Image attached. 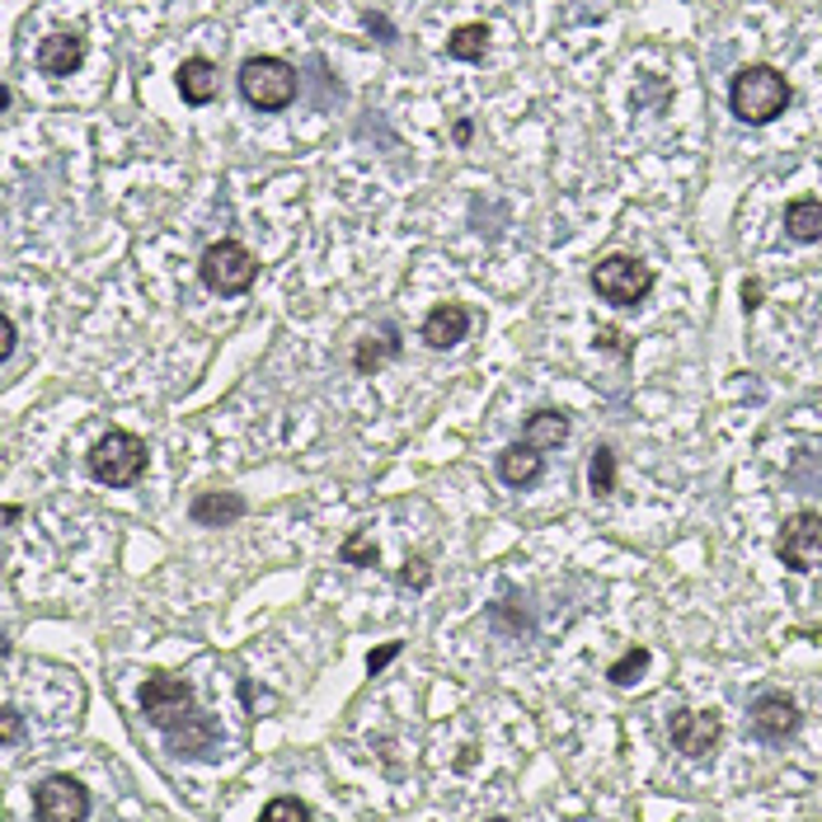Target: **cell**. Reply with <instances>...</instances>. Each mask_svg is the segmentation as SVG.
Wrapping results in <instances>:
<instances>
[{"label": "cell", "mask_w": 822, "mask_h": 822, "mask_svg": "<svg viewBox=\"0 0 822 822\" xmlns=\"http://www.w3.org/2000/svg\"><path fill=\"white\" fill-rule=\"evenodd\" d=\"M540 470H546V451H536L527 443H513V447L498 451V479L513 485V489H531L540 479Z\"/></svg>", "instance_id": "13"}, {"label": "cell", "mask_w": 822, "mask_h": 822, "mask_svg": "<svg viewBox=\"0 0 822 822\" xmlns=\"http://www.w3.org/2000/svg\"><path fill=\"white\" fill-rule=\"evenodd\" d=\"M565 437H569V418L559 409H536L527 418V428H522V443L536 447V451H550V447L565 443Z\"/></svg>", "instance_id": "16"}, {"label": "cell", "mask_w": 822, "mask_h": 822, "mask_svg": "<svg viewBox=\"0 0 822 822\" xmlns=\"http://www.w3.org/2000/svg\"><path fill=\"white\" fill-rule=\"evenodd\" d=\"M142 714L170 738V748L179 757H193V761L216 757V724H212V714L193 706V681L170 677V672L146 677L142 681Z\"/></svg>", "instance_id": "1"}, {"label": "cell", "mask_w": 822, "mask_h": 822, "mask_svg": "<svg viewBox=\"0 0 822 822\" xmlns=\"http://www.w3.org/2000/svg\"><path fill=\"white\" fill-rule=\"evenodd\" d=\"M85 62V38L80 33H52L38 43V71L43 75H71Z\"/></svg>", "instance_id": "14"}, {"label": "cell", "mask_w": 822, "mask_h": 822, "mask_svg": "<svg viewBox=\"0 0 822 822\" xmlns=\"http://www.w3.org/2000/svg\"><path fill=\"white\" fill-rule=\"evenodd\" d=\"M592 292L611 306H639L653 292V268L635 254H607L592 268Z\"/></svg>", "instance_id": "5"}, {"label": "cell", "mask_w": 822, "mask_h": 822, "mask_svg": "<svg viewBox=\"0 0 822 822\" xmlns=\"http://www.w3.org/2000/svg\"><path fill=\"white\" fill-rule=\"evenodd\" d=\"M785 231H790V240H799V245L822 240V203L818 197H794V203L785 207Z\"/></svg>", "instance_id": "17"}, {"label": "cell", "mask_w": 822, "mask_h": 822, "mask_svg": "<svg viewBox=\"0 0 822 822\" xmlns=\"http://www.w3.org/2000/svg\"><path fill=\"white\" fill-rule=\"evenodd\" d=\"M790 104V80L775 67H743L729 85V109L752 128H767Z\"/></svg>", "instance_id": "2"}, {"label": "cell", "mask_w": 822, "mask_h": 822, "mask_svg": "<svg viewBox=\"0 0 822 822\" xmlns=\"http://www.w3.org/2000/svg\"><path fill=\"white\" fill-rule=\"evenodd\" d=\"M451 136H456V146H466V142H470V123H456Z\"/></svg>", "instance_id": "29"}, {"label": "cell", "mask_w": 822, "mask_h": 822, "mask_svg": "<svg viewBox=\"0 0 822 822\" xmlns=\"http://www.w3.org/2000/svg\"><path fill=\"white\" fill-rule=\"evenodd\" d=\"M33 813L43 822H80L90 818V790L75 775H48L33 790Z\"/></svg>", "instance_id": "9"}, {"label": "cell", "mask_w": 822, "mask_h": 822, "mask_svg": "<svg viewBox=\"0 0 822 822\" xmlns=\"http://www.w3.org/2000/svg\"><path fill=\"white\" fill-rule=\"evenodd\" d=\"M197 277H203L212 292L240 296V292L254 287L258 258H254L245 245H240V240H216V245H207V254L197 258Z\"/></svg>", "instance_id": "4"}, {"label": "cell", "mask_w": 822, "mask_h": 822, "mask_svg": "<svg viewBox=\"0 0 822 822\" xmlns=\"http://www.w3.org/2000/svg\"><path fill=\"white\" fill-rule=\"evenodd\" d=\"M179 94H184V104H212L216 99V67L207 57H189L184 67H179Z\"/></svg>", "instance_id": "15"}, {"label": "cell", "mask_w": 822, "mask_h": 822, "mask_svg": "<svg viewBox=\"0 0 822 822\" xmlns=\"http://www.w3.org/2000/svg\"><path fill=\"white\" fill-rule=\"evenodd\" d=\"M748 719H752V733L761 738V743H785V738L799 729V706L785 691H761L748 706Z\"/></svg>", "instance_id": "10"}, {"label": "cell", "mask_w": 822, "mask_h": 822, "mask_svg": "<svg viewBox=\"0 0 822 822\" xmlns=\"http://www.w3.org/2000/svg\"><path fill=\"white\" fill-rule=\"evenodd\" d=\"M775 555L790 574H813L822 565V513H794L775 536Z\"/></svg>", "instance_id": "7"}, {"label": "cell", "mask_w": 822, "mask_h": 822, "mask_svg": "<svg viewBox=\"0 0 822 822\" xmlns=\"http://www.w3.org/2000/svg\"><path fill=\"white\" fill-rule=\"evenodd\" d=\"M485 48H489V29L485 24H460L447 38V57H456V62H479Z\"/></svg>", "instance_id": "19"}, {"label": "cell", "mask_w": 822, "mask_h": 822, "mask_svg": "<svg viewBox=\"0 0 822 822\" xmlns=\"http://www.w3.org/2000/svg\"><path fill=\"white\" fill-rule=\"evenodd\" d=\"M395 353H399V338H395V329H386V338H363V344H357V353H353V367L363 372V376H372V372H380V367H386Z\"/></svg>", "instance_id": "18"}, {"label": "cell", "mask_w": 822, "mask_h": 822, "mask_svg": "<svg viewBox=\"0 0 822 822\" xmlns=\"http://www.w3.org/2000/svg\"><path fill=\"white\" fill-rule=\"evenodd\" d=\"M428 565H424V559H414V569H399V583H414V588H428Z\"/></svg>", "instance_id": "27"}, {"label": "cell", "mask_w": 822, "mask_h": 822, "mask_svg": "<svg viewBox=\"0 0 822 822\" xmlns=\"http://www.w3.org/2000/svg\"><path fill=\"white\" fill-rule=\"evenodd\" d=\"M399 653H405V645H399V639H386V645H376V649L367 653V672H372V677H380V672H386V668L395 663Z\"/></svg>", "instance_id": "24"}, {"label": "cell", "mask_w": 822, "mask_h": 822, "mask_svg": "<svg viewBox=\"0 0 822 822\" xmlns=\"http://www.w3.org/2000/svg\"><path fill=\"white\" fill-rule=\"evenodd\" d=\"M424 344L428 348H456L460 338L470 334V306H460V301H443V306H433L428 319H424Z\"/></svg>", "instance_id": "11"}, {"label": "cell", "mask_w": 822, "mask_h": 822, "mask_svg": "<svg viewBox=\"0 0 822 822\" xmlns=\"http://www.w3.org/2000/svg\"><path fill=\"white\" fill-rule=\"evenodd\" d=\"M14 344H19V329H14V319L6 315V319H0V357H14Z\"/></svg>", "instance_id": "26"}, {"label": "cell", "mask_w": 822, "mask_h": 822, "mask_svg": "<svg viewBox=\"0 0 822 822\" xmlns=\"http://www.w3.org/2000/svg\"><path fill=\"white\" fill-rule=\"evenodd\" d=\"M245 508L250 504L235 489H207V494H197L189 504V517L197 527H235L240 517H245Z\"/></svg>", "instance_id": "12"}, {"label": "cell", "mask_w": 822, "mask_h": 822, "mask_svg": "<svg viewBox=\"0 0 822 822\" xmlns=\"http://www.w3.org/2000/svg\"><path fill=\"white\" fill-rule=\"evenodd\" d=\"M264 818H268V822H283V818H292V822H306V818H315V809L306 804V799H292V794H283V799H268V804H264Z\"/></svg>", "instance_id": "22"}, {"label": "cell", "mask_w": 822, "mask_h": 822, "mask_svg": "<svg viewBox=\"0 0 822 822\" xmlns=\"http://www.w3.org/2000/svg\"><path fill=\"white\" fill-rule=\"evenodd\" d=\"M588 489L592 498H611L616 494V451L611 447H597L588 460Z\"/></svg>", "instance_id": "21"}, {"label": "cell", "mask_w": 822, "mask_h": 822, "mask_svg": "<svg viewBox=\"0 0 822 822\" xmlns=\"http://www.w3.org/2000/svg\"><path fill=\"white\" fill-rule=\"evenodd\" d=\"M240 94H245L254 109L277 113L296 99V71L283 57H250V62L240 67Z\"/></svg>", "instance_id": "6"}, {"label": "cell", "mask_w": 822, "mask_h": 822, "mask_svg": "<svg viewBox=\"0 0 822 822\" xmlns=\"http://www.w3.org/2000/svg\"><path fill=\"white\" fill-rule=\"evenodd\" d=\"M761 306V283L752 277V283H743V311H757Z\"/></svg>", "instance_id": "28"}, {"label": "cell", "mask_w": 822, "mask_h": 822, "mask_svg": "<svg viewBox=\"0 0 822 822\" xmlns=\"http://www.w3.org/2000/svg\"><path fill=\"white\" fill-rule=\"evenodd\" d=\"M338 559H344V565H357V569H363V565H372V559H376V540H372L367 531H353V536L344 540V550H338Z\"/></svg>", "instance_id": "23"}, {"label": "cell", "mask_w": 822, "mask_h": 822, "mask_svg": "<svg viewBox=\"0 0 822 822\" xmlns=\"http://www.w3.org/2000/svg\"><path fill=\"white\" fill-rule=\"evenodd\" d=\"M146 460H151V451H146L142 437L128 433V428H109V433L90 447L85 466H90V475L99 479V485H109V489H132L136 479L146 475Z\"/></svg>", "instance_id": "3"}, {"label": "cell", "mask_w": 822, "mask_h": 822, "mask_svg": "<svg viewBox=\"0 0 822 822\" xmlns=\"http://www.w3.org/2000/svg\"><path fill=\"white\" fill-rule=\"evenodd\" d=\"M14 738H19V710L14 706H6V710H0V743H14Z\"/></svg>", "instance_id": "25"}, {"label": "cell", "mask_w": 822, "mask_h": 822, "mask_svg": "<svg viewBox=\"0 0 822 822\" xmlns=\"http://www.w3.org/2000/svg\"><path fill=\"white\" fill-rule=\"evenodd\" d=\"M649 663H653V653H649L645 645H635V649H630L626 658H616V663L607 668V677H611V687H635V681H645Z\"/></svg>", "instance_id": "20"}, {"label": "cell", "mask_w": 822, "mask_h": 822, "mask_svg": "<svg viewBox=\"0 0 822 822\" xmlns=\"http://www.w3.org/2000/svg\"><path fill=\"white\" fill-rule=\"evenodd\" d=\"M668 738L681 757H710L719 748V738H724V724H719L714 710H672L668 714Z\"/></svg>", "instance_id": "8"}]
</instances>
